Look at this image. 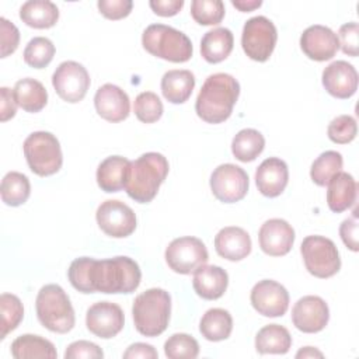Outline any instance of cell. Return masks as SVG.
Here are the masks:
<instances>
[{
  "label": "cell",
  "instance_id": "816d5d0a",
  "mask_svg": "<svg viewBox=\"0 0 359 359\" xmlns=\"http://www.w3.org/2000/svg\"><path fill=\"white\" fill-rule=\"evenodd\" d=\"M323 356H324L323 352H320L313 346H304L296 353V358H323Z\"/></svg>",
  "mask_w": 359,
  "mask_h": 359
},
{
  "label": "cell",
  "instance_id": "681fc988",
  "mask_svg": "<svg viewBox=\"0 0 359 359\" xmlns=\"http://www.w3.org/2000/svg\"><path fill=\"white\" fill-rule=\"evenodd\" d=\"M125 359H157L158 353L154 349L153 345L144 344V342H136L128 346V349L123 352Z\"/></svg>",
  "mask_w": 359,
  "mask_h": 359
},
{
  "label": "cell",
  "instance_id": "30bf717a",
  "mask_svg": "<svg viewBox=\"0 0 359 359\" xmlns=\"http://www.w3.org/2000/svg\"><path fill=\"white\" fill-rule=\"evenodd\" d=\"M164 257L168 268L181 275L194 273L209 259L203 241L192 236L174 238L165 248Z\"/></svg>",
  "mask_w": 359,
  "mask_h": 359
},
{
  "label": "cell",
  "instance_id": "4316f807",
  "mask_svg": "<svg viewBox=\"0 0 359 359\" xmlns=\"http://www.w3.org/2000/svg\"><path fill=\"white\" fill-rule=\"evenodd\" d=\"M195 76L189 70H168L161 79V93L171 104H184L192 94Z\"/></svg>",
  "mask_w": 359,
  "mask_h": 359
},
{
  "label": "cell",
  "instance_id": "9c48e42d",
  "mask_svg": "<svg viewBox=\"0 0 359 359\" xmlns=\"http://www.w3.org/2000/svg\"><path fill=\"white\" fill-rule=\"evenodd\" d=\"M276 41L278 31L269 18L257 15L245 21L241 34V46L250 59L266 62L275 49Z\"/></svg>",
  "mask_w": 359,
  "mask_h": 359
},
{
  "label": "cell",
  "instance_id": "6da1fadb",
  "mask_svg": "<svg viewBox=\"0 0 359 359\" xmlns=\"http://www.w3.org/2000/svg\"><path fill=\"white\" fill-rule=\"evenodd\" d=\"M67 278L81 293L129 294L139 287L142 271L135 259L125 255L108 259L80 257L70 264Z\"/></svg>",
  "mask_w": 359,
  "mask_h": 359
},
{
  "label": "cell",
  "instance_id": "8992f818",
  "mask_svg": "<svg viewBox=\"0 0 359 359\" xmlns=\"http://www.w3.org/2000/svg\"><path fill=\"white\" fill-rule=\"evenodd\" d=\"M143 48L153 56L172 62L184 63L192 57V42L182 32L170 25L151 24L142 35Z\"/></svg>",
  "mask_w": 359,
  "mask_h": 359
},
{
  "label": "cell",
  "instance_id": "9a60e30c",
  "mask_svg": "<svg viewBox=\"0 0 359 359\" xmlns=\"http://www.w3.org/2000/svg\"><path fill=\"white\" fill-rule=\"evenodd\" d=\"M86 325L95 337L109 339L122 331L125 325V316L116 303L98 302L88 307Z\"/></svg>",
  "mask_w": 359,
  "mask_h": 359
},
{
  "label": "cell",
  "instance_id": "7402d4cb",
  "mask_svg": "<svg viewBox=\"0 0 359 359\" xmlns=\"http://www.w3.org/2000/svg\"><path fill=\"white\" fill-rule=\"evenodd\" d=\"M250 234L237 226H227L219 230L215 237L216 252L227 261H241L251 252Z\"/></svg>",
  "mask_w": 359,
  "mask_h": 359
},
{
  "label": "cell",
  "instance_id": "e0dca14e",
  "mask_svg": "<svg viewBox=\"0 0 359 359\" xmlns=\"http://www.w3.org/2000/svg\"><path fill=\"white\" fill-rule=\"evenodd\" d=\"M300 48L303 53L316 62H325L335 56L339 49L337 34L325 25H311L306 28L300 36Z\"/></svg>",
  "mask_w": 359,
  "mask_h": 359
},
{
  "label": "cell",
  "instance_id": "277c9868",
  "mask_svg": "<svg viewBox=\"0 0 359 359\" xmlns=\"http://www.w3.org/2000/svg\"><path fill=\"white\" fill-rule=\"evenodd\" d=\"M171 296L161 287H151L136 296L132 306L135 328L144 337H158L170 323Z\"/></svg>",
  "mask_w": 359,
  "mask_h": 359
},
{
  "label": "cell",
  "instance_id": "c3c4849f",
  "mask_svg": "<svg viewBox=\"0 0 359 359\" xmlns=\"http://www.w3.org/2000/svg\"><path fill=\"white\" fill-rule=\"evenodd\" d=\"M149 6L160 17H172L184 7V0H150Z\"/></svg>",
  "mask_w": 359,
  "mask_h": 359
},
{
  "label": "cell",
  "instance_id": "ee69618b",
  "mask_svg": "<svg viewBox=\"0 0 359 359\" xmlns=\"http://www.w3.org/2000/svg\"><path fill=\"white\" fill-rule=\"evenodd\" d=\"M0 36H1V57L14 53L20 43L18 28L4 17H0Z\"/></svg>",
  "mask_w": 359,
  "mask_h": 359
},
{
  "label": "cell",
  "instance_id": "b9f144b4",
  "mask_svg": "<svg viewBox=\"0 0 359 359\" xmlns=\"http://www.w3.org/2000/svg\"><path fill=\"white\" fill-rule=\"evenodd\" d=\"M338 42L342 52L348 56L356 57L359 55V25L355 21L341 25L338 31Z\"/></svg>",
  "mask_w": 359,
  "mask_h": 359
},
{
  "label": "cell",
  "instance_id": "5b68a950",
  "mask_svg": "<svg viewBox=\"0 0 359 359\" xmlns=\"http://www.w3.org/2000/svg\"><path fill=\"white\" fill-rule=\"evenodd\" d=\"M35 310L39 323L56 334L69 332L76 323L74 310L67 293L56 283L39 289L35 300Z\"/></svg>",
  "mask_w": 359,
  "mask_h": 359
},
{
  "label": "cell",
  "instance_id": "d6a6232c",
  "mask_svg": "<svg viewBox=\"0 0 359 359\" xmlns=\"http://www.w3.org/2000/svg\"><path fill=\"white\" fill-rule=\"evenodd\" d=\"M265 147V139L257 129H241L231 140V153L241 163L254 161Z\"/></svg>",
  "mask_w": 359,
  "mask_h": 359
},
{
  "label": "cell",
  "instance_id": "cb8c5ba5",
  "mask_svg": "<svg viewBox=\"0 0 359 359\" xmlns=\"http://www.w3.org/2000/svg\"><path fill=\"white\" fill-rule=\"evenodd\" d=\"M327 187V205L332 212L341 213L355 205L358 184L351 174L344 171L337 172L328 181Z\"/></svg>",
  "mask_w": 359,
  "mask_h": 359
},
{
  "label": "cell",
  "instance_id": "f35d334b",
  "mask_svg": "<svg viewBox=\"0 0 359 359\" xmlns=\"http://www.w3.org/2000/svg\"><path fill=\"white\" fill-rule=\"evenodd\" d=\"M222 0H192L191 15L201 25H216L224 17Z\"/></svg>",
  "mask_w": 359,
  "mask_h": 359
},
{
  "label": "cell",
  "instance_id": "8fae6325",
  "mask_svg": "<svg viewBox=\"0 0 359 359\" xmlns=\"http://www.w3.org/2000/svg\"><path fill=\"white\" fill-rule=\"evenodd\" d=\"M90 83L87 69L74 60L62 62L52 74V86L56 94L70 104H76L86 97Z\"/></svg>",
  "mask_w": 359,
  "mask_h": 359
},
{
  "label": "cell",
  "instance_id": "52a82bcc",
  "mask_svg": "<svg viewBox=\"0 0 359 359\" xmlns=\"http://www.w3.org/2000/svg\"><path fill=\"white\" fill-rule=\"evenodd\" d=\"M22 150L29 170L39 177L56 174L63 164L60 143L50 132H32L24 140Z\"/></svg>",
  "mask_w": 359,
  "mask_h": 359
},
{
  "label": "cell",
  "instance_id": "7c38bea8",
  "mask_svg": "<svg viewBox=\"0 0 359 359\" xmlns=\"http://www.w3.org/2000/svg\"><path fill=\"white\" fill-rule=\"evenodd\" d=\"M247 172L231 163L217 165L210 175V189L215 198L223 203L241 201L248 192Z\"/></svg>",
  "mask_w": 359,
  "mask_h": 359
},
{
  "label": "cell",
  "instance_id": "4fadbf2b",
  "mask_svg": "<svg viewBox=\"0 0 359 359\" xmlns=\"http://www.w3.org/2000/svg\"><path fill=\"white\" fill-rule=\"evenodd\" d=\"M98 227L109 237L125 238L136 230V215L130 206L118 201L102 202L95 212Z\"/></svg>",
  "mask_w": 359,
  "mask_h": 359
},
{
  "label": "cell",
  "instance_id": "484cf974",
  "mask_svg": "<svg viewBox=\"0 0 359 359\" xmlns=\"http://www.w3.org/2000/svg\"><path fill=\"white\" fill-rule=\"evenodd\" d=\"M234 36L229 28L219 27L208 31L201 39V55L208 63L223 62L233 50Z\"/></svg>",
  "mask_w": 359,
  "mask_h": 359
},
{
  "label": "cell",
  "instance_id": "d4e9b609",
  "mask_svg": "<svg viewBox=\"0 0 359 359\" xmlns=\"http://www.w3.org/2000/svg\"><path fill=\"white\" fill-rule=\"evenodd\" d=\"M129 163L130 161L122 156H109L102 160L95 174L98 187L108 194L118 192L125 188V178Z\"/></svg>",
  "mask_w": 359,
  "mask_h": 359
},
{
  "label": "cell",
  "instance_id": "5bb4252c",
  "mask_svg": "<svg viewBox=\"0 0 359 359\" xmlns=\"http://www.w3.org/2000/svg\"><path fill=\"white\" fill-rule=\"evenodd\" d=\"M250 300L255 311L264 317H280L287 311L289 293L283 285L262 279L251 289Z\"/></svg>",
  "mask_w": 359,
  "mask_h": 359
},
{
  "label": "cell",
  "instance_id": "603a6c76",
  "mask_svg": "<svg viewBox=\"0 0 359 359\" xmlns=\"http://www.w3.org/2000/svg\"><path fill=\"white\" fill-rule=\"evenodd\" d=\"M229 285L227 272L217 265H202L194 272L192 286L196 294L205 300L220 299Z\"/></svg>",
  "mask_w": 359,
  "mask_h": 359
},
{
  "label": "cell",
  "instance_id": "ba28073f",
  "mask_svg": "<svg viewBox=\"0 0 359 359\" xmlns=\"http://www.w3.org/2000/svg\"><path fill=\"white\" fill-rule=\"evenodd\" d=\"M300 252L309 273L327 279L341 268V258L332 240L323 236H307L300 245Z\"/></svg>",
  "mask_w": 359,
  "mask_h": 359
},
{
  "label": "cell",
  "instance_id": "d6986e66",
  "mask_svg": "<svg viewBox=\"0 0 359 359\" xmlns=\"http://www.w3.org/2000/svg\"><path fill=\"white\" fill-rule=\"evenodd\" d=\"M321 81L330 95L346 100L358 90V72L346 60H335L323 70Z\"/></svg>",
  "mask_w": 359,
  "mask_h": 359
},
{
  "label": "cell",
  "instance_id": "f546056e",
  "mask_svg": "<svg viewBox=\"0 0 359 359\" xmlns=\"http://www.w3.org/2000/svg\"><path fill=\"white\" fill-rule=\"evenodd\" d=\"M292 346V337L289 331L279 324H268L262 327L255 335V349L261 355L287 353Z\"/></svg>",
  "mask_w": 359,
  "mask_h": 359
},
{
  "label": "cell",
  "instance_id": "4dcf8cb0",
  "mask_svg": "<svg viewBox=\"0 0 359 359\" xmlns=\"http://www.w3.org/2000/svg\"><path fill=\"white\" fill-rule=\"evenodd\" d=\"M11 355L14 359H28V358H48L55 359L57 356L55 345L41 337L34 334H24L17 337L11 344Z\"/></svg>",
  "mask_w": 359,
  "mask_h": 359
},
{
  "label": "cell",
  "instance_id": "ac0fdd59",
  "mask_svg": "<svg viewBox=\"0 0 359 359\" xmlns=\"http://www.w3.org/2000/svg\"><path fill=\"white\" fill-rule=\"evenodd\" d=\"M294 237L293 227L283 219H269L258 231L259 247L271 257L286 255L293 247Z\"/></svg>",
  "mask_w": 359,
  "mask_h": 359
},
{
  "label": "cell",
  "instance_id": "1f68e13d",
  "mask_svg": "<svg viewBox=\"0 0 359 359\" xmlns=\"http://www.w3.org/2000/svg\"><path fill=\"white\" fill-rule=\"evenodd\" d=\"M233 330L231 314L224 309H209L199 321L202 337L212 342L227 339Z\"/></svg>",
  "mask_w": 359,
  "mask_h": 359
},
{
  "label": "cell",
  "instance_id": "836d02e7",
  "mask_svg": "<svg viewBox=\"0 0 359 359\" xmlns=\"http://www.w3.org/2000/svg\"><path fill=\"white\" fill-rule=\"evenodd\" d=\"M1 201L7 206H20L27 202L31 194V184L25 174L18 171L7 172L1 180Z\"/></svg>",
  "mask_w": 359,
  "mask_h": 359
},
{
  "label": "cell",
  "instance_id": "3957f363",
  "mask_svg": "<svg viewBox=\"0 0 359 359\" xmlns=\"http://www.w3.org/2000/svg\"><path fill=\"white\" fill-rule=\"evenodd\" d=\"M170 165L161 153L149 151L129 163L125 191L139 203L151 202L168 174Z\"/></svg>",
  "mask_w": 359,
  "mask_h": 359
},
{
  "label": "cell",
  "instance_id": "7dc6e473",
  "mask_svg": "<svg viewBox=\"0 0 359 359\" xmlns=\"http://www.w3.org/2000/svg\"><path fill=\"white\" fill-rule=\"evenodd\" d=\"M0 119L1 122H6L8 119H11L15 112H17V101L14 97L13 90H10L8 87H1L0 88Z\"/></svg>",
  "mask_w": 359,
  "mask_h": 359
},
{
  "label": "cell",
  "instance_id": "8d00e7d4",
  "mask_svg": "<svg viewBox=\"0 0 359 359\" xmlns=\"http://www.w3.org/2000/svg\"><path fill=\"white\" fill-rule=\"evenodd\" d=\"M22 56L28 66L34 69H43L55 56V45L45 36H35L27 43Z\"/></svg>",
  "mask_w": 359,
  "mask_h": 359
},
{
  "label": "cell",
  "instance_id": "83f0119b",
  "mask_svg": "<svg viewBox=\"0 0 359 359\" xmlns=\"http://www.w3.org/2000/svg\"><path fill=\"white\" fill-rule=\"evenodd\" d=\"M20 18L31 28L46 29L57 22L59 8L49 0H29L21 6Z\"/></svg>",
  "mask_w": 359,
  "mask_h": 359
},
{
  "label": "cell",
  "instance_id": "d590c367",
  "mask_svg": "<svg viewBox=\"0 0 359 359\" xmlns=\"http://www.w3.org/2000/svg\"><path fill=\"white\" fill-rule=\"evenodd\" d=\"M0 313H1L0 339H4L22 321L24 306L15 294L3 293L0 296Z\"/></svg>",
  "mask_w": 359,
  "mask_h": 359
},
{
  "label": "cell",
  "instance_id": "60d3db41",
  "mask_svg": "<svg viewBox=\"0 0 359 359\" xmlns=\"http://www.w3.org/2000/svg\"><path fill=\"white\" fill-rule=\"evenodd\" d=\"M358 133V125L353 116L351 115H339L334 118L328 128L327 135L331 142L337 144H346L351 143Z\"/></svg>",
  "mask_w": 359,
  "mask_h": 359
},
{
  "label": "cell",
  "instance_id": "7bdbcfd3",
  "mask_svg": "<svg viewBox=\"0 0 359 359\" xmlns=\"http://www.w3.org/2000/svg\"><path fill=\"white\" fill-rule=\"evenodd\" d=\"M102 349L90 341H74L65 351V359H101Z\"/></svg>",
  "mask_w": 359,
  "mask_h": 359
},
{
  "label": "cell",
  "instance_id": "e575fe53",
  "mask_svg": "<svg viewBox=\"0 0 359 359\" xmlns=\"http://www.w3.org/2000/svg\"><path fill=\"white\" fill-rule=\"evenodd\" d=\"M342 156L335 150H327L321 153L311 164L310 177L318 187H325L328 181L342 170Z\"/></svg>",
  "mask_w": 359,
  "mask_h": 359
},
{
  "label": "cell",
  "instance_id": "f1b7e54d",
  "mask_svg": "<svg viewBox=\"0 0 359 359\" xmlns=\"http://www.w3.org/2000/svg\"><path fill=\"white\" fill-rule=\"evenodd\" d=\"M18 107L24 111L35 114L45 108L48 102V91L43 84L35 79L25 77L18 80L13 88Z\"/></svg>",
  "mask_w": 359,
  "mask_h": 359
},
{
  "label": "cell",
  "instance_id": "f6af8a7d",
  "mask_svg": "<svg viewBox=\"0 0 359 359\" xmlns=\"http://www.w3.org/2000/svg\"><path fill=\"white\" fill-rule=\"evenodd\" d=\"M97 7L100 13L108 20H121L130 14L132 0H98Z\"/></svg>",
  "mask_w": 359,
  "mask_h": 359
},
{
  "label": "cell",
  "instance_id": "74e56055",
  "mask_svg": "<svg viewBox=\"0 0 359 359\" xmlns=\"http://www.w3.org/2000/svg\"><path fill=\"white\" fill-rule=\"evenodd\" d=\"M164 353L170 359H194L199 355V344L192 335L177 332L164 342Z\"/></svg>",
  "mask_w": 359,
  "mask_h": 359
},
{
  "label": "cell",
  "instance_id": "2e32d148",
  "mask_svg": "<svg viewBox=\"0 0 359 359\" xmlns=\"http://www.w3.org/2000/svg\"><path fill=\"white\" fill-rule=\"evenodd\" d=\"M330 320V309L320 296H303L292 309L293 325L306 334L320 332L325 328Z\"/></svg>",
  "mask_w": 359,
  "mask_h": 359
},
{
  "label": "cell",
  "instance_id": "bcb514c9",
  "mask_svg": "<svg viewBox=\"0 0 359 359\" xmlns=\"http://www.w3.org/2000/svg\"><path fill=\"white\" fill-rule=\"evenodd\" d=\"M339 236L344 241V244L353 252L359 250L358 245V222H356V213L352 217L345 219L339 226Z\"/></svg>",
  "mask_w": 359,
  "mask_h": 359
},
{
  "label": "cell",
  "instance_id": "44dd1931",
  "mask_svg": "<svg viewBox=\"0 0 359 359\" xmlns=\"http://www.w3.org/2000/svg\"><path fill=\"white\" fill-rule=\"evenodd\" d=\"M289 181V170L279 157L265 158L255 171V184L258 191L268 198L279 196Z\"/></svg>",
  "mask_w": 359,
  "mask_h": 359
},
{
  "label": "cell",
  "instance_id": "ffe728a7",
  "mask_svg": "<svg viewBox=\"0 0 359 359\" xmlns=\"http://www.w3.org/2000/svg\"><path fill=\"white\" fill-rule=\"evenodd\" d=\"M97 114L112 123L121 122L129 116L130 101L128 94L118 86L107 83L101 86L94 95Z\"/></svg>",
  "mask_w": 359,
  "mask_h": 359
},
{
  "label": "cell",
  "instance_id": "ab89813d",
  "mask_svg": "<svg viewBox=\"0 0 359 359\" xmlns=\"http://www.w3.org/2000/svg\"><path fill=\"white\" fill-rule=\"evenodd\" d=\"M133 111L140 122L153 123L161 118L164 108L157 94L151 91H143L135 98Z\"/></svg>",
  "mask_w": 359,
  "mask_h": 359
},
{
  "label": "cell",
  "instance_id": "7a4b0ae2",
  "mask_svg": "<svg viewBox=\"0 0 359 359\" xmlns=\"http://www.w3.org/2000/svg\"><path fill=\"white\" fill-rule=\"evenodd\" d=\"M238 95L240 84L231 74H210L196 97V115L206 123H222L230 118Z\"/></svg>",
  "mask_w": 359,
  "mask_h": 359
},
{
  "label": "cell",
  "instance_id": "f907efd6",
  "mask_svg": "<svg viewBox=\"0 0 359 359\" xmlns=\"http://www.w3.org/2000/svg\"><path fill=\"white\" fill-rule=\"evenodd\" d=\"M233 7L243 13H250L258 7H261L262 1L261 0H231Z\"/></svg>",
  "mask_w": 359,
  "mask_h": 359
}]
</instances>
